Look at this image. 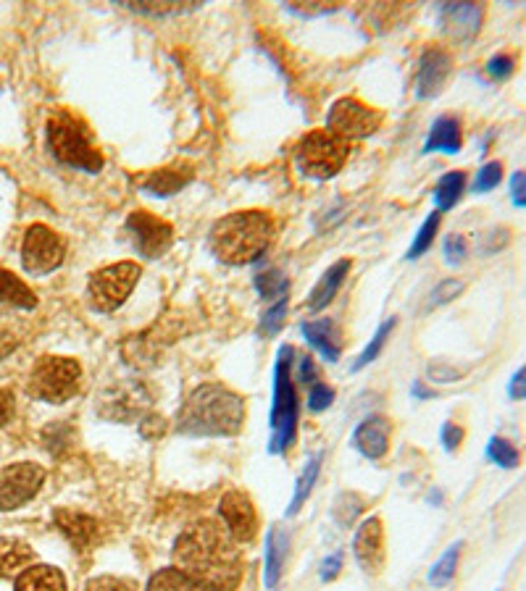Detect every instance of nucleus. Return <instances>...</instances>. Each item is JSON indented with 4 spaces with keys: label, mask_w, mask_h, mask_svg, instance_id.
Masks as SVG:
<instances>
[{
    "label": "nucleus",
    "mask_w": 526,
    "mask_h": 591,
    "mask_svg": "<svg viewBox=\"0 0 526 591\" xmlns=\"http://www.w3.org/2000/svg\"><path fill=\"white\" fill-rule=\"evenodd\" d=\"M174 560L182 573L208 591H235L245 570L240 542L221 523L208 518L192 523L179 534Z\"/></svg>",
    "instance_id": "obj_1"
},
{
    "label": "nucleus",
    "mask_w": 526,
    "mask_h": 591,
    "mask_svg": "<svg viewBox=\"0 0 526 591\" xmlns=\"http://www.w3.org/2000/svg\"><path fill=\"white\" fill-rule=\"evenodd\" d=\"M245 423V400L221 384H203L179 410V431L190 437H232Z\"/></svg>",
    "instance_id": "obj_2"
},
{
    "label": "nucleus",
    "mask_w": 526,
    "mask_h": 591,
    "mask_svg": "<svg viewBox=\"0 0 526 591\" xmlns=\"http://www.w3.org/2000/svg\"><path fill=\"white\" fill-rule=\"evenodd\" d=\"M277 234V224L263 211H237L219 219L211 229V250L224 263L242 266L258 261Z\"/></svg>",
    "instance_id": "obj_3"
},
{
    "label": "nucleus",
    "mask_w": 526,
    "mask_h": 591,
    "mask_svg": "<svg viewBox=\"0 0 526 591\" xmlns=\"http://www.w3.org/2000/svg\"><path fill=\"white\" fill-rule=\"evenodd\" d=\"M48 145L50 153L66 166L82 171H100L103 155L93 142L90 129L69 111H58L48 121Z\"/></svg>",
    "instance_id": "obj_4"
},
{
    "label": "nucleus",
    "mask_w": 526,
    "mask_h": 591,
    "mask_svg": "<svg viewBox=\"0 0 526 591\" xmlns=\"http://www.w3.org/2000/svg\"><path fill=\"white\" fill-rule=\"evenodd\" d=\"M292 347H282L274 376V408H271V452H287L298 431V394L292 381Z\"/></svg>",
    "instance_id": "obj_5"
},
{
    "label": "nucleus",
    "mask_w": 526,
    "mask_h": 591,
    "mask_svg": "<svg viewBox=\"0 0 526 591\" xmlns=\"http://www.w3.org/2000/svg\"><path fill=\"white\" fill-rule=\"evenodd\" d=\"M82 381V366L74 358H58V355H45L35 363L29 373V392L37 400L45 402H66L74 397Z\"/></svg>",
    "instance_id": "obj_6"
},
{
    "label": "nucleus",
    "mask_w": 526,
    "mask_h": 591,
    "mask_svg": "<svg viewBox=\"0 0 526 591\" xmlns=\"http://www.w3.org/2000/svg\"><path fill=\"white\" fill-rule=\"evenodd\" d=\"M350 142L329 129H313L298 145V163L313 179H329L345 166Z\"/></svg>",
    "instance_id": "obj_7"
},
{
    "label": "nucleus",
    "mask_w": 526,
    "mask_h": 591,
    "mask_svg": "<svg viewBox=\"0 0 526 591\" xmlns=\"http://www.w3.org/2000/svg\"><path fill=\"white\" fill-rule=\"evenodd\" d=\"M137 279H140V266L132 261L100 268V271L90 276V284H87L90 303H93V308L103 310V313H111L119 305H124V300L132 295Z\"/></svg>",
    "instance_id": "obj_8"
},
{
    "label": "nucleus",
    "mask_w": 526,
    "mask_h": 591,
    "mask_svg": "<svg viewBox=\"0 0 526 591\" xmlns=\"http://www.w3.org/2000/svg\"><path fill=\"white\" fill-rule=\"evenodd\" d=\"M66 258V242L50 226L32 224L24 234L22 261L29 274H50L56 271Z\"/></svg>",
    "instance_id": "obj_9"
},
{
    "label": "nucleus",
    "mask_w": 526,
    "mask_h": 591,
    "mask_svg": "<svg viewBox=\"0 0 526 591\" xmlns=\"http://www.w3.org/2000/svg\"><path fill=\"white\" fill-rule=\"evenodd\" d=\"M327 124L329 132L340 134L348 142L361 140V137H369L382 127V113L356 98H342L329 111Z\"/></svg>",
    "instance_id": "obj_10"
},
{
    "label": "nucleus",
    "mask_w": 526,
    "mask_h": 591,
    "mask_svg": "<svg viewBox=\"0 0 526 591\" xmlns=\"http://www.w3.org/2000/svg\"><path fill=\"white\" fill-rule=\"evenodd\" d=\"M45 481V468L37 463H14L0 473V510L27 505Z\"/></svg>",
    "instance_id": "obj_11"
},
{
    "label": "nucleus",
    "mask_w": 526,
    "mask_h": 591,
    "mask_svg": "<svg viewBox=\"0 0 526 591\" xmlns=\"http://www.w3.org/2000/svg\"><path fill=\"white\" fill-rule=\"evenodd\" d=\"M487 6L484 3H445L440 8L442 32L450 43L469 45L482 32Z\"/></svg>",
    "instance_id": "obj_12"
},
{
    "label": "nucleus",
    "mask_w": 526,
    "mask_h": 591,
    "mask_svg": "<svg viewBox=\"0 0 526 591\" xmlns=\"http://www.w3.org/2000/svg\"><path fill=\"white\" fill-rule=\"evenodd\" d=\"M453 74V53L442 45H429L419 58L416 69V95L419 98H437Z\"/></svg>",
    "instance_id": "obj_13"
},
{
    "label": "nucleus",
    "mask_w": 526,
    "mask_h": 591,
    "mask_svg": "<svg viewBox=\"0 0 526 591\" xmlns=\"http://www.w3.org/2000/svg\"><path fill=\"white\" fill-rule=\"evenodd\" d=\"M127 229L137 242V250L148 258H161L171 247L174 229L164 219H158L148 211H132L127 219Z\"/></svg>",
    "instance_id": "obj_14"
},
{
    "label": "nucleus",
    "mask_w": 526,
    "mask_h": 591,
    "mask_svg": "<svg viewBox=\"0 0 526 591\" xmlns=\"http://www.w3.org/2000/svg\"><path fill=\"white\" fill-rule=\"evenodd\" d=\"M219 515L224 521V528L235 536L237 542H250L258 531V515L256 507L250 502L248 494L227 492L219 502Z\"/></svg>",
    "instance_id": "obj_15"
},
{
    "label": "nucleus",
    "mask_w": 526,
    "mask_h": 591,
    "mask_svg": "<svg viewBox=\"0 0 526 591\" xmlns=\"http://www.w3.org/2000/svg\"><path fill=\"white\" fill-rule=\"evenodd\" d=\"M353 552L356 560L369 576H379L384 568V528L379 518H366L358 526L356 539H353Z\"/></svg>",
    "instance_id": "obj_16"
},
{
    "label": "nucleus",
    "mask_w": 526,
    "mask_h": 591,
    "mask_svg": "<svg viewBox=\"0 0 526 591\" xmlns=\"http://www.w3.org/2000/svg\"><path fill=\"white\" fill-rule=\"evenodd\" d=\"M390 434V418L371 416L363 423H358L356 434H353V444H356V450L361 452L363 458L382 460L387 455V450H390Z\"/></svg>",
    "instance_id": "obj_17"
},
{
    "label": "nucleus",
    "mask_w": 526,
    "mask_h": 591,
    "mask_svg": "<svg viewBox=\"0 0 526 591\" xmlns=\"http://www.w3.org/2000/svg\"><path fill=\"white\" fill-rule=\"evenodd\" d=\"M56 526L69 539V544L74 549H79V552H87L95 544V539H98V521L90 518L87 513H79V510H66V507L58 510Z\"/></svg>",
    "instance_id": "obj_18"
},
{
    "label": "nucleus",
    "mask_w": 526,
    "mask_h": 591,
    "mask_svg": "<svg viewBox=\"0 0 526 591\" xmlns=\"http://www.w3.org/2000/svg\"><path fill=\"white\" fill-rule=\"evenodd\" d=\"M463 148V121L455 113H445L434 121L429 137L424 142V153H461Z\"/></svg>",
    "instance_id": "obj_19"
},
{
    "label": "nucleus",
    "mask_w": 526,
    "mask_h": 591,
    "mask_svg": "<svg viewBox=\"0 0 526 591\" xmlns=\"http://www.w3.org/2000/svg\"><path fill=\"white\" fill-rule=\"evenodd\" d=\"M303 334H306L308 342H311L329 363H337V360H340L342 329L335 318H316V321H308V324H303Z\"/></svg>",
    "instance_id": "obj_20"
},
{
    "label": "nucleus",
    "mask_w": 526,
    "mask_h": 591,
    "mask_svg": "<svg viewBox=\"0 0 526 591\" xmlns=\"http://www.w3.org/2000/svg\"><path fill=\"white\" fill-rule=\"evenodd\" d=\"M287 549H290V534L285 528L271 526L266 536V563H263V584L266 589H277L282 568H285Z\"/></svg>",
    "instance_id": "obj_21"
},
{
    "label": "nucleus",
    "mask_w": 526,
    "mask_h": 591,
    "mask_svg": "<svg viewBox=\"0 0 526 591\" xmlns=\"http://www.w3.org/2000/svg\"><path fill=\"white\" fill-rule=\"evenodd\" d=\"M192 179V166L190 163H174V166H166V169H158L153 174H148L140 182L145 192L150 195L169 197L174 192H179Z\"/></svg>",
    "instance_id": "obj_22"
},
{
    "label": "nucleus",
    "mask_w": 526,
    "mask_h": 591,
    "mask_svg": "<svg viewBox=\"0 0 526 591\" xmlns=\"http://www.w3.org/2000/svg\"><path fill=\"white\" fill-rule=\"evenodd\" d=\"M35 560V552L27 542L16 536H0V578H14L27 570Z\"/></svg>",
    "instance_id": "obj_23"
},
{
    "label": "nucleus",
    "mask_w": 526,
    "mask_h": 591,
    "mask_svg": "<svg viewBox=\"0 0 526 591\" xmlns=\"http://www.w3.org/2000/svg\"><path fill=\"white\" fill-rule=\"evenodd\" d=\"M14 591H66V578L53 565H29L16 576Z\"/></svg>",
    "instance_id": "obj_24"
},
{
    "label": "nucleus",
    "mask_w": 526,
    "mask_h": 591,
    "mask_svg": "<svg viewBox=\"0 0 526 591\" xmlns=\"http://www.w3.org/2000/svg\"><path fill=\"white\" fill-rule=\"evenodd\" d=\"M348 274H350V261H337L335 266L327 268L324 276H321V282L313 287L311 297H308V308L311 310L327 308V305L335 300L337 289L342 287V282H345V276Z\"/></svg>",
    "instance_id": "obj_25"
},
{
    "label": "nucleus",
    "mask_w": 526,
    "mask_h": 591,
    "mask_svg": "<svg viewBox=\"0 0 526 591\" xmlns=\"http://www.w3.org/2000/svg\"><path fill=\"white\" fill-rule=\"evenodd\" d=\"M466 184H469V174L461 169L440 176V182L434 184V205H437V211L445 213L461 203V197L466 195Z\"/></svg>",
    "instance_id": "obj_26"
},
{
    "label": "nucleus",
    "mask_w": 526,
    "mask_h": 591,
    "mask_svg": "<svg viewBox=\"0 0 526 591\" xmlns=\"http://www.w3.org/2000/svg\"><path fill=\"white\" fill-rule=\"evenodd\" d=\"M0 303H6L8 308L32 310L37 305V295L19 276L0 268Z\"/></svg>",
    "instance_id": "obj_27"
},
{
    "label": "nucleus",
    "mask_w": 526,
    "mask_h": 591,
    "mask_svg": "<svg viewBox=\"0 0 526 591\" xmlns=\"http://www.w3.org/2000/svg\"><path fill=\"white\" fill-rule=\"evenodd\" d=\"M463 547H466V544L455 542L445 549V555H442L440 560L432 565V570H429V584L442 589V586H448L450 581H453L455 573H458V565H461Z\"/></svg>",
    "instance_id": "obj_28"
},
{
    "label": "nucleus",
    "mask_w": 526,
    "mask_h": 591,
    "mask_svg": "<svg viewBox=\"0 0 526 591\" xmlns=\"http://www.w3.org/2000/svg\"><path fill=\"white\" fill-rule=\"evenodd\" d=\"M148 591H208V589L203 584H198L195 578L187 576V573H182L179 568H164L150 578Z\"/></svg>",
    "instance_id": "obj_29"
},
{
    "label": "nucleus",
    "mask_w": 526,
    "mask_h": 591,
    "mask_svg": "<svg viewBox=\"0 0 526 591\" xmlns=\"http://www.w3.org/2000/svg\"><path fill=\"white\" fill-rule=\"evenodd\" d=\"M484 455H487V460H490L492 465L505 468V471H513V468H519V465H521V450H519V447H516V444H513L511 439L500 437V434L490 437Z\"/></svg>",
    "instance_id": "obj_30"
},
{
    "label": "nucleus",
    "mask_w": 526,
    "mask_h": 591,
    "mask_svg": "<svg viewBox=\"0 0 526 591\" xmlns=\"http://www.w3.org/2000/svg\"><path fill=\"white\" fill-rule=\"evenodd\" d=\"M519 58H521L519 50L503 48L487 58L484 71H487V77H490L492 82H508V79L519 71Z\"/></svg>",
    "instance_id": "obj_31"
},
{
    "label": "nucleus",
    "mask_w": 526,
    "mask_h": 591,
    "mask_svg": "<svg viewBox=\"0 0 526 591\" xmlns=\"http://www.w3.org/2000/svg\"><path fill=\"white\" fill-rule=\"evenodd\" d=\"M503 179H505V163L500 161V158H495V161H487L482 169L477 171L474 182H471V190L477 192V195H487V192L498 190L500 184H503Z\"/></svg>",
    "instance_id": "obj_32"
},
{
    "label": "nucleus",
    "mask_w": 526,
    "mask_h": 591,
    "mask_svg": "<svg viewBox=\"0 0 526 591\" xmlns=\"http://www.w3.org/2000/svg\"><path fill=\"white\" fill-rule=\"evenodd\" d=\"M319 471H321V455H313V458L308 460L303 476L298 479V486H295V497H292L290 510H287V513L295 515L300 507H303V502H306L308 494H311L313 484H316V479H319Z\"/></svg>",
    "instance_id": "obj_33"
},
{
    "label": "nucleus",
    "mask_w": 526,
    "mask_h": 591,
    "mask_svg": "<svg viewBox=\"0 0 526 591\" xmlns=\"http://www.w3.org/2000/svg\"><path fill=\"white\" fill-rule=\"evenodd\" d=\"M363 507H366V500H363L361 494L356 492L340 494V500L335 502V521L340 523L342 528L353 526L358 515L363 513Z\"/></svg>",
    "instance_id": "obj_34"
},
{
    "label": "nucleus",
    "mask_w": 526,
    "mask_h": 591,
    "mask_svg": "<svg viewBox=\"0 0 526 591\" xmlns=\"http://www.w3.org/2000/svg\"><path fill=\"white\" fill-rule=\"evenodd\" d=\"M256 287L261 292L263 300H277V297H285L287 289H290V282H287V276L277 268H271V271H263V274L256 276Z\"/></svg>",
    "instance_id": "obj_35"
},
{
    "label": "nucleus",
    "mask_w": 526,
    "mask_h": 591,
    "mask_svg": "<svg viewBox=\"0 0 526 591\" xmlns=\"http://www.w3.org/2000/svg\"><path fill=\"white\" fill-rule=\"evenodd\" d=\"M440 224H442V213L440 211L429 213V219L421 224L419 234L413 237V245H411V250H408V258H421V255L427 253L429 247H432L434 234H437Z\"/></svg>",
    "instance_id": "obj_36"
},
{
    "label": "nucleus",
    "mask_w": 526,
    "mask_h": 591,
    "mask_svg": "<svg viewBox=\"0 0 526 591\" xmlns=\"http://www.w3.org/2000/svg\"><path fill=\"white\" fill-rule=\"evenodd\" d=\"M513 240V229L511 226H492V229H487V232H482V237H479V253L482 255H495L500 253V250H505V247L511 245Z\"/></svg>",
    "instance_id": "obj_37"
},
{
    "label": "nucleus",
    "mask_w": 526,
    "mask_h": 591,
    "mask_svg": "<svg viewBox=\"0 0 526 591\" xmlns=\"http://www.w3.org/2000/svg\"><path fill=\"white\" fill-rule=\"evenodd\" d=\"M395 324H398V321H395V318H390V321H384V324L379 326V331H377V334H374V339H371V342H369V347H366V350H363L361 355H358V360H356V366H353V371H361V368L369 366L371 360H377V355L384 350V345H387V337H390V334H392Z\"/></svg>",
    "instance_id": "obj_38"
},
{
    "label": "nucleus",
    "mask_w": 526,
    "mask_h": 591,
    "mask_svg": "<svg viewBox=\"0 0 526 591\" xmlns=\"http://www.w3.org/2000/svg\"><path fill=\"white\" fill-rule=\"evenodd\" d=\"M24 331L19 326V321H14L11 316H0V358H6L8 352H14L16 347L22 345Z\"/></svg>",
    "instance_id": "obj_39"
},
{
    "label": "nucleus",
    "mask_w": 526,
    "mask_h": 591,
    "mask_svg": "<svg viewBox=\"0 0 526 591\" xmlns=\"http://www.w3.org/2000/svg\"><path fill=\"white\" fill-rule=\"evenodd\" d=\"M442 250H445V261H448L450 266H461V263H466V258L471 255L469 237L461 232L448 234V237H445V245H442Z\"/></svg>",
    "instance_id": "obj_40"
},
{
    "label": "nucleus",
    "mask_w": 526,
    "mask_h": 591,
    "mask_svg": "<svg viewBox=\"0 0 526 591\" xmlns=\"http://www.w3.org/2000/svg\"><path fill=\"white\" fill-rule=\"evenodd\" d=\"M463 289H466V282H463V279H455V276H450V279H442V282L432 289L429 308H440V305L453 303L455 297L461 295Z\"/></svg>",
    "instance_id": "obj_41"
},
{
    "label": "nucleus",
    "mask_w": 526,
    "mask_h": 591,
    "mask_svg": "<svg viewBox=\"0 0 526 591\" xmlns=\"http://www.w3.org/2000/svg\"><path fill=\"white\" fill-rule=\"evenodd\" d=\"M285 316H287V295L279 297L277 303L271 305V308L263 313L261 334H266V337H274V334L282 329V324H285Z\"/></svg>",
    "instance_id": "obj_42"
},
{
    "label": "nucleus",
    "mask_w": 526,
    "mask_h": 591,
    "mask_svg": "<svg viewBox=\"0 0 526 591\" xmlns=\"http://www.w3.org/2000/svg\"><path fill=\"white\" fill-rule=\"evenodd\" d=\"M440 442L448 452H458L463 447V442H466V429H463L461 423L448 421L440 431Z\"/></svg>",
    "instance_id": "obj_43"
},
{
    "label": "nucleus",
    "mask_w": 526,
    "mask_h": 591,
    "mask_svg": "<svg viewBox=\"0 0 526 591\" xmlns=\"http://www.w3.org/2000/svg\"><path fill=\"white\" fill-rule=\"evenodd\" d=\"M85 591H137V586L127 578L116 576H98L85 586Z\"/></svg>",
    "instance_id": "obj_44"
},
{
    "label": "nucleus",
    "mask_w": 526,
    "mask_h": 591,
    "mask_svg": "<svg viewBox=\"0 0 526 591\" xmlns=\"http://www.w3.org/2000/svg\"><path fill=\"white\" fill-rule=\"evenodd\" d=\"M461 376H466V368H455L450 366V363H442V360L429 366V379L440 381V384H453V381H458Z\"/></svg>",
    "instance_id": "obj_45"
},
{
    "label": "nucleus",
    "mask_w": 526,
    "mask_h": 591,
    "mask_svg": "<svg viewBox=\"0 0 526 591\" xmlns=\"http://www.w3.org/2000/svg\"><path fill=\"white\" fill-rule=\"evenodd\" d=\"M332 400H335V392H332L327 384L316 381L311 387V394H308V408L319 413V410H327L329 405H332Z\"/></svg>",
    "instance_id": "obj_46"
},
{
    "label": "nucleus",
    "mask_w": 526,
    "mask_h": 591,
    "mask_svg": "<svg viewBox=\"0 0 526 591\" xmlns=\"http://www.w3.org/2000/svg\"><path fill=\"white\" fill-rule=\"evenodd\" d=\"M508 190H511V203L526 211V169L513 171L508 179Z\"/></svg>",
    "instance_id": "obj_47"
},
{
    "label": "nucleus",
    "mask_w": 526,
    "mask_h": 591,
    "mask_svg": "<svg viewBox=\"0 0 526 591\" xmlns=\"http://www.w3.org/2000/svg\"><path fill=\"white\" fill-rule=\"evenodd\" d=\"M508 400L511 402L526 400V366H521L519 371L513 373L511 381H508Z\"/></svg>",
    "instance_id": "obj_48"
},
{
    "label": "nucleus",
    "mask_w": 526,
    "mask_h": 591,
    "mask_svg": "<svg viewBox=\"0 0 526 591\" xmlns=\"http://www.w3.org/2000/svg\"><path fill=\"white\" fill-rule=\"evenodd\" d=\"M14 408V394L0 387V426H6V423L14 418Z\"/></svg>",
    "instance_id": "obj_49"
},
{
    "label": "nucleus",
    "mask_w": 526,
    "mask_h": 591,
    "mask_svg": "<svg viewBox=\"0 0 526 591\" xmlns=\"http://www.w3.org/2000/svg\"><path fill=\"white\" fill-rule=\"evenodd\" d=\"M298 381H303V384H316L319 381V371H316V363H313V358H300V368H298Z\"/></svg>",
    "instance_id": "obj_50"
},
{
    "label": "nucleus",
    "mask_w": 526,
    "mask_h": 591,
    "mask_svg": "<svg viewBox=\"0 0 526 591\" xmlns=\"http://www.w3.org/2000/svg\"><path fill=\"white\" fill-rule=\"evenodd\" d=\"M340 568H342V552H335V555L327 557V560L321 563V581H332V578H337Z\"/></svg>",
    "instance_id": "obj_51"
},
{
    "label": "nucleus",
    "mask_w": 526,
    "mask_h": 591,
    "mask_svg": "<svg viewBox=\"0 0 526 591\" xmlns=\"http://www.w3.org/2000/svg\"><path fill=\"white\" fill-rule=\"evenodd\" d=\"M413 394H416V397H421V400H427V397H434V392H429V389L421 387V381H416V384H413Z\"/></svg>",
    "instance_id": "obj_52"
},
{
    "label": "nucleus",
    "mask_w": 526,
    "mask_h": 591,
    "mask_svg": "<svg viewBox=\"0 0 526 591\" xmlns=\"http://www.w3.org/2000/svg\"><path fill=\"white\" fill-rule=\"evenodd\" d=\"M498 591H503V589H498Z\"/></svg>",
    "instance_id": "obj_53"
}]
</instances>
